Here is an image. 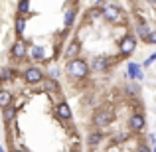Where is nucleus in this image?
<instances>
[{
  "label": "nucleus",
  "instance_id": "obj_1",
  "mask_svg": "<svg viewBox=\"0 0 156 152\" xmlns=\"http://www.w3.org/2000/svg\"><path fill=\"white\" fill-rule=\"evenodd\" d=\"M65 71H67V75L71 77V79H75V81L87 79L89 71H91V65H89L85 59H81V57H75V59H69L67 61Z\"/></svg>",
  "mask_w": 156,
  "mask_h": 152
},
{
  "label": "nucleus",
  "instance_id": "obj_2",
  "mask_svg": "<svg viewBox=\"0 0 156 152\" xmlns=\"http://www.w3.org/2000/svg\"><path fill=\"white\" fill-rule=\"evenodd\" d=\"M103 20H107V22L111 24H125V12H122L121 6H117V4L113 2H107L103 6Z\"/></svg>",
  "mask_w": 156,
  "mask_h": 152
},
{
  "label": "nucleus",
  "instance_id": "obj_3",
  "mask_svg": "<svg viewBox=\"0 0 156 152\" xmlns=\"http://www.w3.org/2000/svg\"><path fill=\"white\" fill-rule=\"evenodd\" d=\"M113 121H115V111L109 107H99L93 113V126H97V129H105Z\"/></svg>",
  "mask_w": 156,
  "mask_h": 152
},
{
  "label": "nucleus",
  "instance_id": "obj_4",
  "mask_svg": "<svg viewBox=\"0 0 156 152\" xmlns=\"http://www.w3.org/2000/svg\"><path fill=\"white\" fill-rule=\"evenodd\" d=\"M22 77H24V83H28V85H38V83H42V81L46 79V75H44L42 67H38L36 63L28 65V67L24 69Z\"/></svg>",
  "mask_w": 156,
  "mask_h": 152
},
{
  "label": "nucleus",
  "instance_id": "obj_5",
  "mask_svg": "<svg viewBox=\"0 0 156 152\" xmlns=\"http://www.w3.org/2000/svg\"><path fill=\"white\" fill-rule=\"evenodd\" d=\"M136 36H133V34H125L121 38V42H119V51H121V55L122 57H126V55H130V53H134V50H136Z\"/></svg>",
  "mask_w": 156,
  "mask_h": 152
},
{
  "label": "nucleus",
  "instance_id": "obj_6",
  "mask_svg": "<svg viewBox=\"0 0 156 152\" xmlns=\"http://www.w3.org/2000/svg\"><path fill=\"white\" fill-rule=\"evenodd\" d=\"M117 59H111V57H107V55H95L91 59V71H97V73H105V71H109L111 69V65L115 63Z\"/></svg>",
  "mask_w": 156,
  "mask_h": 152
},
{
  "label": "nucleus",
  "instance_id": "obj_7",
  "mask_svg": "<svg viewBox=\"0 0 156 152\" xmlns=\"http://www.w3.org/2000/svg\"><path fill=\"white\" fill-rule=\"evenodd\" d=\"M10 55L14 57L16 61H22L28 57V44L24 42V38H16L14 44H12L10 48Z\"/></svg>",
  "mask_w": 156,
  "mask_h": 152
},
{
  "label": "nucleus",
  "instance_id": "obj_8",
  "mask_svg": "<svg viewBox=\"0 0 156 152\" xmlns=\"http://www.w3.org/2000/svg\"><path fill=\"white\" fill-rule=\"evenodd\" d=\"M146 126V117L144 113H140V111H136V113L130 115L129 118V130H133V133H142Z\"/></svg>",
  "mask_w": 156,
  "mask_h": 152
},
{
  "label": "nucleus",
  "instance_id": "obj_9",
  "mask_svg": "<svg viewBox=\"0 0 156 152\" xmlns=\"http://www.w3.org/2000/svg\"><path fill=\"white\" fill-rule=\"evenodd\" d=\"M126 77H129L130 81H144L142 65H138L136 61H129V63H126Z\"/></svg>",
  "mask_w": 156,
  "mask_h": 152
},
{
  "label": "nucleus",
  "instance_id": "obj_10",
  "mask_svg": "<svg viewBox=\"0 0 156 152\" xmlns=\"http://www.w3.org/2000/svg\"><path fill=\"white\" fill-rule=\"evenodd\" d=\"M150 32H152V28L148 26V22H146V20H138L136 26H134V36H136V38H140L142 42H144V40L150 36Z\"/></svg>",
  "mask_w": 156,
  "mask_h": 152
},
{
  "label": "nucleus",
  "instance_id": "obj_11",
  "mask_svg": "<svg viewBox=\"0 0 156 152\" xmlns=\"http://www.w3.org/2000/svg\"><path fill=\"white\" fill-rule=\"evenodd\" d=\"M28 57H30L32 61H46L48 53L42 46H32V48H28Z\"/></svg>",
  "mask_w": 156,
  "mask_h": 152
},
{
  "label": "nucleus",
  "instance_id": "obj_12",
  "mask_svg": "<svg viewBox=\"0 0 156 152\" xmlns=\"http://www.w3.org/2000/svg\"><path fill=\"white\" fill-rule=\"evenodd\" d=\"M103 140H105V133H103V130H91L89 136H87V146L95 148V146H99Z\"/></svg>",
  "mask_w": 156,
  "mask_h": 152
},
{
  "label": "nucleus",
  "instance_id": "obj_13",
  "mask_svg": "<svg viewBox=\"0 0 156 152\" xmlns=\"http://www.w3.org/2000/svg\"><path fill=\"white\" fill-rule=\"evenodd\" d=\"M79 51H81V40H73L67 46V50H65V59H75V57H79Z\"/></svg>",
  "mask_w": 156,
  "mask_h": 152
},
{
  "label": "nucleus",
  "instance_id": "obj_14",
  "mask_svg": "<svg viewBox=\"0 0 156 152\" xmlns=\"http://www.w3.org/2000/svg\"><path fill=\"white\" fill-rule=\"evenodd\" d=\"M55 115H57V118H59V121H63V122L71 121V109H69L67 103H59V105H57V109H55Z\"/></svg>",
  "mask_w": 156,
  "mask_h": 152
},
{
  "label": "nucleus",
  "instance_id": "obj_15",
  "mask_svg": "<svg viewBox=\"0 0 156 152\" xmlns=\"http://www.w3.org/2000/svg\"><path fill=\"white\" fill-rule=\"evenodd\" d=\"M16 113H18L16 105H10V107H6V109H2V121H4V125H12V122L16 121Z\"/></svg>",
  "mask_w": 156,
  "mask_h": 152
},
{
  "label": "nucleus",
  "instance_id": "obj_16",
  "mask_svg": "<svg viewBox=\"0 0 156 152\" xmlns=\"http://www.w3.org/2000/svg\"><path fill=\"white\" fill-rule=\"evenodd\" d=\"M42 89L46 93H59V83H57V79H53V77H48V79L42 81Z\"/></svg>",
  "mask_w": 156,
  "mask_h": 152
},
{
  "label": "nucleus",
  "instance_id": "obj_17",
  "mask_svg": "<svg viewBox=\"0 0 156 152\" xmlns=\"http://www.w3.org/2000/svg\"><path fill=\"white\" fill-rule=\"evenodd\" d=\"M99 18H103V8L93 4V6L85 12V20H87V22H95V20H99Z\"/></svg>",
  "mask_w": 156,
  "mask_h": 152
},
{
  "label": "nucleus",
  "instance_id": "obj_18",
  "mask_svg": "<svg viewBox=\"0 0 156 152\" xmlns=\"http://www.w3.org/2000/svg\"><path fill=\"white\" fill-rule=\"evenodd\" d=\"M130 134H133V130H121V133H115L113 136H111V144H122V142H126L130 138Z\"/></svg>",
  "mask_w": 156,
  "mask_h": 152
},
{
  "label": "nucleus",
  "instance_id": "obj_19",
  "mask_svg": "<svg viewBox=\"0 0 156 152\" xmlns=\"http://www.w3.org/2000/svg\"><path fill=\"white\" fill-rule=\"evenodd\" d=\"M63 20H65V28L69 30L77 20V8H67V10L63 12Z\"/></svg>",
  "mask_w": 156,
  "mask_h": 152
},
{
  "label": "nucleus",
  "instance_id": "obj_20",
  "mask_svg": "<svg viewBox=\"0 0 156 152\" xmlns=\"http://www.w3.org/2000/svg\"><path fill=\"white\" fill-rule=\"evenodd\" d=\"M12 101H14V95H12L8 89H0V109H6V107H10Z\"/></svg>",
  "mask_w": 156,
  "mask_h": 152
},
{
  "label": "nucleus",
  "instance_id": "obj_21",
  "mask_svg": "<svg viewBox=\"0 0 156 152\" xmlns=\"http://www.w3.org/2000/svg\"><path fill=\"white\" fill-rule=\"evenodd\" d=\"M18 77V71L14 67H0V81H12Z\"/></svg>",
  "mask_w": 156,
  "mask_h": 152
},
{
  "label": "nucleus",
  "instance_id": "obj_22",
  "mask_svg": "<svg viewBox=\"0 0 156 152\" xmlns=\"http://www.w3.org/2000/svg\"><path fill=\"white\" fill-rule=\"evenodd\" d=\"M16 10H18V16H26V14H30V12H32V8H30V0H20V2H18V8H16ZM32 14H34V12H32Z\"/></svg>",
  "mask_w": 156,
  "mask_h": 152
},
{
  "label": "nucleus",
  "instance_id": "obj_23",
  "mask_svg": "<svg viewBox=\"0 0 156 152\" xmlns=\"http://www.w3.org/2000/svg\"><path fill=\"white\" fill-rule=\"evenodd\" d=\"M14 30H16V34H18V36H24V30H26V18H24V16H18V18H16Z\"/></svg>",
  "mask_w": 156,
  "mask_h": 152
},
{
  "label": "nucleus",
  "instance_id": "obj_24",
  "mask_svg": "<svg viewBox=\"0 0 156 152\" xmlns=\"http://www.w3.org/2000/svg\"><path fill=\"white\" fill-rule=\"evenodd\" d=\"M126 93H130V95H136L138 93V87L134 81H130V83H126Z\"/></svg>",
  "mask_w": 156,
  "mask_h": 152
},
{
  "label": "nucleus",
  "instance_id": "obj_25",
  "mask_svg": "<svg viewBox=\"0 0 156 152\" xmlns=\"http://www.w3.org/2000/svg\"><path fill=\"white\" fill-rule=\"evenodd\" d=\"M144 42H146V44H150V46H156V30L150 32V36L144 40Z\"/></svg>",
  "mask_w": 156,
  "mask_h": 152
},
{
  "label": "nucleus",
  "instance_id": "obj_26",
  "mask_svg": "<svg viewBox=\"0 0 156 152\" xmlns=\"http://www.w3.org/2000/svg\"><path fill=\"white\" fill-rule=\"evenodd\" d=\"M154 61H156V51H154L150 57H146V59H144V63H142V67H148V65H152V63H154Z\"/></svg>",
  "mask_w": 156,
  "mask_h": 152
},
{
  "label": "nucleus",
  "instance_id": "obj_27",
  "mask_svg": "<svg viewBox=\"0 0 156 152\" xmlns=\"http://www.w3.org/2000/svg\"><path fill=\"white\" fill-rule=\"evenodd\" d=\"M138 152H152V148H150L148 144H144V142H142V144H138Z\"/></svg>",
  "mask_w": 156,
  "mask_h": 152
},
{
  "label": "nucleus",
  "instance_id": "obj_28",
  "mask_svg": "<svg viewBox=\"0 0 156 152\" xmlns=\"http://www.w3.org/2000/svg\"><path fill=\"white\" fill-rule=\"evenodd\" d=\"M142 2H144L146 6H154V4H156V0H142Z\"/></svg>",
  "mask_w": 156,
  "mask_h": 152
},
{
  "label": "nucleus",
  "instance_id": "obj_29",
  "mask_svg": "<svg viewBox=\"0 0 156 152\" xmlns=\"http://www.w3.org/2000/svg\"><path fill=\"white\" fill-rule=\"evenodd\" d=\"M148 140H150V144H152V146L156 144V136H154V134H150V136H148Z\"/></svg>",
  "mask_w": 156,
  "mask_h": 152
},
{
  "label": "nucleus",
  "instance_id": "obj_30",
  "mask_svg": "<svg viewBox=\"0 0 156 152\" xmlns=\"http://www.w3.org/2000/svg\"><path fill=\"white\" fill-rule=\"evenodd\" d=\"M12 152H24V150H22V148H14Z\"/></svg>",
  "mask_w": 156,
  "mask_h": 152
},
{
  "label": "nucleus",
  "instance_id": "obj_31",
  "mask_svg": "<svg viewBox=\"0 0 156 152\" xmlns=\"http://www.w3.org/2000/svg\"><path fill=\"white\" fill-rule=\"evenodd\" d=\"M0 152H6V150H4V146H0Z\"/></svg>",
  "mask_w": 156,
  "mask_h": 152
},
{
  "label": "nucleus",
  "instance_id": "obj_32",
  "mask_svg": "<svg viewBox=\"0 0 156 152\" xmlns=\"http://www.w3.org/2000/svg\"><path fill=\"white\" fill-rule=\"evenodd\" d=\"M152 152H156V144H154V146H152Z\"/></svg>",
  "mask_w": 156,
  "mask_h": 152
},
{
  "label": "nucleus",
  "instance_id": "obj_33",
  "mask_svg": "<svg viewBox=\"0 0 156 152\" xmlns=\"http://www.w3.org/2000/svg\"><path fill=\"white\" fill-rule=\"evenodd\" d=\"M71 152H77V150H71Z\"/></svg>",
  "mask_w": 156,
  "mask_h": 152
}]
</instances>
